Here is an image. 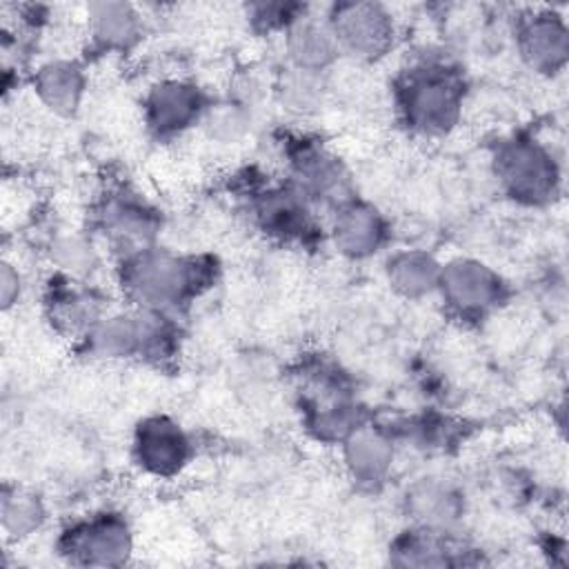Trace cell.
<instances>
[{
  "label": "cell",
  "mask_w": 569,
  "mask_h": 569,
  "mask_svg": "<svg viewBox=\"0 0 569 569\" xmlns=\"http://www.w3.org/2000/svg\"><path fill=\"white\" fill-rule=\"evenodd\" d=\"M216 271L218 264L211 256H182L147 247L120 258L118 282L138 309L171 313L209 289Z\"/></svg>",
  "instance_id": "6da1fadb"
},
{
  "label": "cell",
  "mask_w": 569,
  "mask_h": 569,
  "mask_svg": "<svg viewBox=\"0 0 569 569\" xmlns=\"http://www.w3.org/2000/svg\"><path fill=\"white\" fill-rule=\"evenodd\" d=\"M409 516L418 527L447 531L462 513V502L456 491L438 482H420L407 493Z\"/></svg>",
  "instance_id": "44dd1931"
},
{
  "label": "cell",
  "mask_w": 569,
  "mask_h": 569,
  "mask_svg": "<svg viewBox=\"0 0 569 569\" xmlns=\"http://www.w3.org/2000/svg\"><path fill=\"white\" fill-rule=\"evenodd\" d=\"M342 456L353 482L373 489L382 485L391 471L393 442L382 429L360 425L342 440Z\"/></svg>",
  "instance_id": "5bb4252c"
},
{
  "label": "cell",
  "mask_w": 569,
  "mask_h": 569,
  "mask_svg": "<svg viewBox=\"0 0 569 569\" xmlns=\"http://www.w3.org/2000/svg\"><path fill=\"white\" fill-rule=\"evenodd\" d=\"M467 82L462 71L438 58L420 60L393 82L396 109L407 129L420 136H442L456 127Z\"/></svg>",
  "instance_id": "7a4b0ae2"
},
{
  "label": "cell",
  "mask_w": 569,
  "mask_h": 569,
  "mask_svg": "<svg viewBox=\"0 0 569 569\" xmlns=\"http://www.w3.org/2000/svg\"><path fill=\"white\" fill-rule=\"evenodd\" d=\"M251 211L258 227L280 242H311L316 238V220L309 209V198L293 184L267 187L256 191Z\"/></svg>",
  "instance_id": "30bf717a"
},
{
  "label": "cell",
  "mask_w": 569,
  "mask_h": 569,
  "mask_svg": "<svg viewBox=\"0 0 569 569\" xmlns=\"http://www.w3.org/2000/svg\"><path fill=\"white\" fill-rule=\"evenodd\" d=\"M331 238L340 253L356 260L369 258L387 242L389 224L373 204L349 198L336 207Z\"/></svg>",
  "instance_id": "4fadbf2b"
},
{
  "label": "cell",
  "mask_w": 569,
  "mask_h": 569,
  "mask_svg": "<svg viewBox=\"0 0 569 569\" xmlns=\"http://www.w3.org/2000/svg\"><path fill=\"white\" fill-rule=\"evenodd\" d=\"M89 24L93 42L107 51H124L142 33V20L127 2L89 4Z\"/></svg>",
  "instance_id": "ac0fdd59"
},
{
  "label": "cell",
  "mask_w": 569,
  "mask_h": 569,
  "mask_svg": "<svg viewBox=\"0 0 569 569\" xmlns=\"http://www.w3.org/2000/svg\"><path fill=\"white\" fill-rule=\"evenodd\" d=\"M2 529L11 538H27L40 529L44 522V505L42 500L22 487H4L2 489Z\"/></svg>",
  "instance_id": "7402d4cb"
},
{
  "label": "cell",
  "mask_w": 569,
  "mask_h": 569,
  "mask_svg": "<svg viewBox=\"0 0 569 569\" xmlns=\"http://www.w3.org/2000/svg\"><path fill=\"white\" fill-rule=\"evenodd\" d=\"M456 553L445 540V531L433 529H411L402 531L389 549V558L400 567H445L456 565Z\"/></svg>",
  "instance_id": "ffe728a7"
},
{
  "label": "cell",
  "mask_w": 569,
  "mask_h": 569,
  "mask_svg": "<svg viewBox=\"0 0 569 569\" xmlns=\"http://www.w3.org/2000/svg\"><path fill=\"white\" fill-rule=\"evenodd\" d=\"M493 173L511 200L540 207L558 196L560 167L556 156L531 136H511L496 147Z\"/></svg>",
  "instance_id": "3957f363"
},
{
  "label": "cell",
  "mask_w": 569,
  "mask_h": 569,
  "mask_svg": "<svg viewBox=\"0 0 569 569\" xmlns=\"http://www.w3.org/2000/svg\"><path fill=\"white\" fill-rule=\"evenodd\" d=\"M211 100L202 87L182 78H164L144 96V122L156 138H173L202 122Z\"/></svg>",
  "instance_id": "52a82bcc"
},
{
  "label": "cell",
  "mask_w": 569,
  "mask_h": 569,
  "mask_svg": "<svg viewBox=\"0 0 569 569\" xmlns=\"http://www.w3.org/2000/svg\"><path fill=\"white\" fill-rule=\"evenodd\" d=\"M516 47L525 64L538 73L553 76L569 58V29L556 11H533L516 24Z\"/></svg>",
  "instance_id": "7c38bea8"
},
{
  "label": "cell",
  "mask_w": 569,
  "mask_h": 569,
  "mask_svg": "<svg viewBox=\"0 0 569 569\" xmlns=\"http://www.w3.org/2000/svg\"><path fill=\"white\" fill-rule=\"evenodd\" d=\"M51 258L56 260L58 269L71 278H84L96 267V251L80 236H64L56 240Z\"/></svg>",
  "instance_id": "d4e9b609"
},
{
  "label": "cell",
  "mask_w": 569,
  "mask_h": 569,
  "mask_svg": "<svg viewBox=\"0 0 569 569\" xmlns=\"http://www.w3.org/2000/svg\"><path fill=\"white\" fill-rule=\"evenodd\" d=\"M327 24L340 51L358 60L382 58L396 40V22L378 2H336Z\"/></svg>",
  "instance_id": "5b68a950"
},
{
  "label": "cell",
  "mask_w": 569,
  "mask_h": 569,
  "mask_svg": "<svg viewBox=\"0 0 569 569\" xmlns=\"http://www.w3.org/2000/svg\"><path fill=\"white\" fill-rule=\"evenodd\" d=\"M78 280L80 278L58 273L49 284L44 305L49 311V320L60 331L84 336L100 320V311L89 287Z\"/></svg>",
  "instance_id": "9a60e30c"
},
{
  "label": "cell",
  "mask_w": 569,
  "mask_h": 569,
  "mask_svg": "<svg viewBox=\"0 0 569 569\" xmlns=\"http://www.w3.org/2000/svg\"><path fill=\"white\" fill-rule=\"evenodd\" d=\"M287 53L291 67L320 73L336 60L340 49L327 20L320 22L316 18L300 16L287 27Z\"/></svg>",
  "instance_id": "2e32d148"
},
{
  "label": "cell",
  "mask_w": 569,
  "mask_h": 569,
  "mask_svg": "<svg viewBox=\"0 0 569 569\" xmlns=\"http://www.w3.org/2000/svg\"><path fill=\"white\" fill-rule=\"evenodd\" d=\"M56 547L71 565L118 567L129 560L133 538L122 513L98 511L64 527Z\"/></svg>",
  "instance_id": "277c9868"
},
{
  "label": "cell",
  "mask_w": 569,
  "mask_h": 569,
  "mask_svg": "<svg viewBox=\"0 0 569 569\" xmlns=\"http://www.w3.org/2000/svg\"><path fill=\"white\" fill-rule=\"evenodd\" d=\"M202 124L207 133L220 142H233L249 129V113L242 104H236L231 100L227 102H211Z\"/></svg>",
  "instance_id": "603a6c76"
},
{
  "label": "cell",
  "mask_w": 569,
  "mask_h": 569,
  "mask_svg": "<svg viewBox=\"0 0 569 569\" xmlns=\"http://www.w3.org/2000/svg\"><path fill=\"white\" fill-rule=\"evenodd\" d=\"M98 224L109 244H113L120 251V258H124L153 247V238L160 229V216L147 200H142V196L120 187L109 191L100 202Z\"/></svg>",
  "instance_id": "ba28073f"
},
{
  "label": "cell",
  "mask_w": 569,
  "mask_h": 569,
  "mask_svg": "<svg viewBox=\"0 0 569 569\" xmlns=\"http://www.w3.org/2000/svg\"><path fill=\"white\" fill-rule=\"evenodd\" d=\"M287 158L291 164L293 187L309 200L342 204L347 196V176L336 156H331L320 142L309 138H296L287 144Z\"/></svg>",
  "instance_id": "8fae6325"
},
{
  "label": "cell",
  "mask_w": 569,
  "mask_h": 569,
  "mask_svg": "<svg viewBox=\"0 0 569 569\" xmlns=\"http://www.w3.org/2000/svg\"><path fill=\"white\" fill-rule=\"evenodd\" d=\"M280 96L287 109L291 111H309L320 102V73L313 71H302L291 67L282 76L280 84Z\"/></svg>",
  "instance_id": "cb8c5ba5"
},
{
  "label": "cell",
  "mask_w": 569,
  "mask_h": 569,
  "mask_svg": "<svg viewBox=\"0 0 569 569\" xmlns=\"http://www.w3.org/2000/svg\"><path fill=\"white\" fill-rule=\"evenodd\" d=\"M438 291L456 316L471 320L491 313L507 298V284L500 273L473 258H456L442 264Z\"/></svg>",
  "instance_id": "8992f818"
},
{
  "label": "cell",
  "mask_w": 569,
  "mask_h": 569,
  "mask_svg": "<svg viewBox=\"0 0 569 569\" xmlns=\"http://www.w3.org/2000/svg\"><path fill=\"white\" fill-rule=\"evenodd\" d=\"M440 262L420 249H405L389 258L387 278L389 284L405 298H422L438 289Z\"/></svg>",
  "instance_id": "d6986e66"
},
{
  "label": "cell",
  "mask_w": 569,
  "mask_h": 569,
  "mask_svg": "<svg viewBox=\"0 0 569 569\" xmlns=\"http://www.w3.org/2000/svg\"><path fill=\"white\" fill-rule=\"evenodd\" d=\"M193 456L187 431L169 416H147L133 431V458L138 467L158 478L180 473Z\"/></svg>",
  "instance_id": "9c48e42d"
},
{
  "label": "cell",
  "mask_w": 569,
  "mask_h": 569,
  "mask_svg": "<svg viewBox=\"0 0 569 569\" xmlns=\"http://www.w3.org/2000/svg\"><path fill=\"white\" fill-rule=\"evenodd\" d=\"M20 296V276L18 271L4 262L2 271H0V298H2V309H9L16 298Z\"/></svg>",
  "instance_id": "484cf974"
},
{
  "label": "cell",
  "mask_w": 569,
  "mask_h": 569,
  "mask_svg": "<svg viewBox=\"0 0 569 569\" xmlns=\"http://www.w3.org/2000/svg\"><path fill=\"white\" fill-rule=\"evenodd\" d=\"M33 87L44 107L58 116H71L84 93V73L71 60H51L38 69Z\"/></svg>",
  "instance_id": "e0dca14e"
}]
</instances>
